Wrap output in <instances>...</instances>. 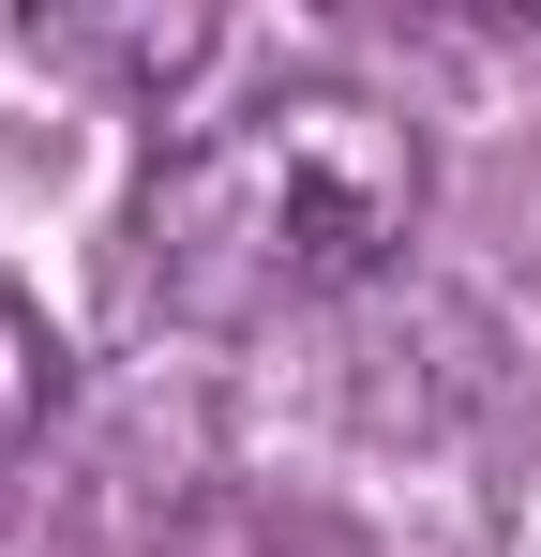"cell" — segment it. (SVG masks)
Listing matches in <instances>:
<instances>
[{
	"instance_id": "3957f363",
	"label": "cell",
	"mask_w": 541,
	"mask_h": 557,
	"mask_svg": "<svg viewBox=\"0 0 541 557\" xmlns=\"http://www.w3.org/2000/svg\"><path fill=\"white\" fill-rule=\"evenodd\" d=\"M46 407H61V347H46V317L0 286V467L46 437Z\"/></svg>"
},
{
	"instance_id": "6da1fadb",
	"label": "cell",
	"mask_w": 541,
	"mask_h": 557,
	"mask_svg": "<svg viewBox=\"0 0 541 557\" xmlns=\"http://www.w3.org/2000/svg\"><path fill=\"white\" fill-rule=\"evenodd\" d=\"M422 121L347 91V76H270L226 121H180L136 182V272L196 332H256L301 301H347L361 272L406 257L422 226Z\"/></svg>"
},
{
	"instance_id": "7a4b0ae2",
	"label": "cell",
	"mask_w": 541,
	"mask_h": 557,
	"mask_svg": "<svg viewBox=\"0 0 541 557\" xmlns=\"http://www.w3.org/2000/svg\"><path fill=\"white\" fill-rule=\"evenodd\" d=\"M30 46L61 61V76H105V91H136V106H166L180 76H211V15H30Z\"/></svg>"
}]
</instances>
